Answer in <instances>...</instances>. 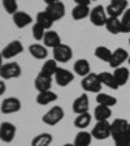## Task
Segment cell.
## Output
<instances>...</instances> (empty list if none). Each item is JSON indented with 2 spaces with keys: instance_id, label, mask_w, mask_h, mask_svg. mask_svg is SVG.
I'll return each instance as SVG.
<instances>
[{
  "instance_id": "cell-1",
  "label": "cell",
  "mask_w": 130,
  "mask_h": 146,
  "mask_svg": "<svg viewBox=\"0 0 130 146\" xmlns=\"http://www.w3.org/2000/svg\"><path fill=\"white\" fill-rule=\"evenodd\" d=\"M81 86L87 93H100V90L103 88V84L99 78V74L90 73V74H87L86 77L82 78Z\"/></svg>"
},
{
  "instance_id": "cell-2",
  "label": "cell",
  "mask_w": 130,
  "mask_h": 146,
  "mask_svg": "<svg viewBox=\"0 0 130 146\" xmlns=\"http://www.w3.org/2000/svg\"><path fill=\"white\" fill-rule=\"evenodd\" d=\"M22 69L18 65V63L11 61V63L3 64L0 67V77L3 80H12V78H18L21 76Z\"/></svg>"
},
{
  "instance_id": "cell-3",
  "label": "cell",
  "mask_w": 130,
  "mask_h": 146,
  "mask_svg": "<svg viewBox=\"0 0 130 146\" xmlns=\"http://www.w3.org/2000/svg\"><path fill=\"white\" fill-rule=\"evenodd\" d=\"M63 119H64V110L60 106H53L43 115L42 121L47 125L53 127V125L59 124Z\"/></svg>"
},
{
  "instance_id": "cell-4",
  "label": "cell",
  "mask_w": 130,
  "mask_h": 146,
  "mask_svg": "<svg viewBox=\"0 0 130 146\" xmlns=\"http://www.w3.org/2000/svg\"><path fill=\"white\" fill-rule=\"evenodd\" d=\"M90 21L94 26H106L107 20H108V15H107V11L104 9L103 5H96L91 9L90 12Z\"/></svg>"
},
{
  "instance_id": "cell-5",
  "label": "cell",
  "mask_w": 130,
  "mask_h": 146,
  "mask_svg": "<svg viewBox=\"0 0 130 146\" xmlns=\"http://www.w3.org/2000/svg\"><path fill=\"white\" fill-rule=\"evenodd\" d=\"M91 136H92V138L99 141L111 137V123H108V120L96 121V124L94 125L92 131H91Z\"/></svg>"
},
{
  "instance_id": "cell-6",
  "label": "cell",
  "mask_w": 130,
  "mask_h": 146,
  "mask_svg": "<svg viewBox=\"0 0 130 146\" xmlns=\"http://www.w3.org/2000/svg\"><path fill=\"white\" fill-rule=\"evenodd\" d=\"M127 9V0H111L106 11L108 17H120Z\"/></svg>"
},
{
  "instance_id": "cell-7",
  "label": "cell",
  "mask_w": 130,
  "mask_h": 146,
  "mask_svg": "<svg viewBox=\"0 0 130 146\" xmlns=\"http://www.w3.org/2000/svg\"><path fill=\"white\" fill-rule=\"evenodd\" d=\"M22 104L21 100L16 97H8L1 102V106H0V110L3 113H7V115H11V113H16L21 110Z\"/></svg>"
},
{
  "instance_id": "cell-8",
  "label": "cell",
  "mask_w": 130,
  "mask_h": 146,
  "mask_svg": "<svg viewBox=\"0 0 130 146\" xmlns=\"http://www.w3.org/2000/svg\"><path fill=\"white\" fill-rule=\"evenodd\" d=\"M73 56V50L70 46L61 43L56 48H53V59L57 63H68Z\"/></svg>"
},
{
  "instance_id": "cell-9",
  "label": "cell",
  "mask_w": 130,
  "mask_h": 146,
  "mask_svg": "<svg viewBox=\"0 0 130 146\" xmlns=\"http://www.w3.org/2000/svg\"><path fill=\"white\" fill-rule=\"evenodd\" d=\"M16 136V127L15 124L9 121H3L0 124V141L5 143L12 142Z\"/></svg>"
},
{
  "instance_id": "cell-10",
  "label": "cell",
  "mask_w": 130,
  "mask_h": 146,
  "mask_svg": "<svg viewBox=\"0 0 130 146\" xmlns=\"http://www.w3.org/2000/svg\"><path fill=\"white\" fill-rule=\"evenodd\" d=\"M126 60H129V54H127V51L125 48L120 47V48H116L115 51L112 52V58H111L108 64L111 68L116 69V68L121 67Z\"/></svg>"
},
{
  "instance_id": "cell-11",
  "label": "cell",
  "mask_w": 130,
  "mask_h": 146,
  "mask_svg": "<svg viewBox=\"0 0 130 146\" xmlns=\"http://www.w3.org/2000/svg\"><path fill=\"white\" fill-rule=\"evenodd\" d=\"M22 51H24L22 43L16 39V40H12L11 43H8V44L4 47L3 51H1V55H3L4 59H12V58H15V56H17V55H20Z\"/></svg>"
},
{
  "instance_id": "cell-12",
  "label": "cell",
  "mask_w": 130,
  "mask_h": 146,
  "mask_svg": "<svg viewBox=\"0 0 130 146\" xmlns=\"http://www.w3.org/2000/svg\"><path fill=\"white\" fill-rule=\"evenodd\" d=\"M46 12L51 16L53 21H59L65 16V5L63 1H57L53 4H48L46 8Z\"/></svg>"
},
{
  "instance_id": "cell-13",
  "label": "cell",
  "mask_w": 130,
  "mask_h": 146,
  "mask_svg": "<svg viewBox=\"0 0 130 146\" xmlns=\"http://www.w3.org/2000/svg\"><path fill=\"white\" fill-rule=\"evenodd\" d=\"M127 125H129V121L125 119H115L111 123V136H112L113 140L117 138L118 136H122V134L126 133Z\"/></svg>"
},
{
  "instance_id": "cell-14",
  "label": "cell",
  "mask_w": 130,
  "mask_h": 146,
  "mask_svg": "<svg viewBox=\"0 0 130 146\" xmlns=\"http://www.w3.org/2000/svg\"><path fill=\"white\" fill-rule=\"evenodd\" d=\"M55 81L57 84L59 86H68L70 82L74 80V76H73V73L70 70L65 69V68H59L55 73Z\"/></svg>"
},
{
  "instance_id": "cell-15",
  "label": "cell",
  "mask_w": 130,
  "mask_h": 146,
  "mask_svg": "<svg viewBox=\"0 0 130 146\" xmlns=\"http://www.w3.org/2000/svg\"><path fill=\"white\" fill-rule=\"evenodd\" d=\"M88 106H90V102H88V97L86 94H82L79 95L78 98L74 99L73 102V112L79 115V113H85V112H88Z\"/></svg>"
},
{
  "instance_id": "cell-16",
  "label": "cell",
  "mask_w": 130,
  "mask_h": 146,
  "mask_svg": "<svg viewBox=\"0 0 130 146\" xmlns=\"http://www.w3.org/2000/svg\"><path fill=\"white\" fill-rule=\"evenodd\" d=\"M34 85H35V89L38 90V93L48 91L51 90V86H52V77L46 76V74L39 72V74L36 76L35 81H34Z\"/></svg>"
},
{
  "instance_id": "cell-17",
  "label": "cell",
  "mask_w": 130,
  "mask_h": 146,
  "mask_svg": "<svg viewBox=\"0 0 130 146\" xmlns=\"http://www.w3.org/2000/svg\"><path fill=\"white\" fill-rule=\"evenodd\" d=\"M12 17H13V22H15V25L18 27V29H24V27L29 26V25L33 22L31 16L29 15V13L24 12V11H18V12H16Z\"/></svg>"
},
{
  "instance_id": "cell-18",
  "label": "cell",
  "mask_w": 130,
  "mask_h": 146,
  "mask_svg": "<svg viewBox=\"0 0 130 146\" xmlns=\"http://www.w3.org/2000/svg\"><path fill=\"white\" fill-rule=\"evenodd\" d=\"M43 43L48 48H56L57 46L61 44L60 35L55 30H47L44 34V38H43Z\"/></svg>"
},
{
  "instance_id": "cell-19",
  "label": "cell",
  "mask_w": 130,
  "mask_h": 146,
  "mask_svg": "<svg viewBox=\"0 0 130 146\" xmlns=\"http://www.w3.org/2000/svg\"><path fill=\"white\" fill-rule=\"evenodd\" d=\"M36 103L40 104V106H46V104H49L55 100H57V94L53 93L52 90L48 91H42V93H38L36 95Z\"/></svg>"
},
{
  "instance_id": "cell-20",
  "label": "cell",
  "mask_w": 130,
  "mask_h": 146,
  "mask_svg": "<svg viewBox=\"0 0 130 146\" xmlns=\"http://www.w3.org/2000/svg\"><path fill=\"white\" fill-rule=\"evenodd\" d=\"M74 72L81 77H86L87 74H90V70H91V67H90V63L88 60L86 59H78V60L74 63Z\"/></svg>"
},
{
  "instance_id": "cell-21",
  "label": "cell",
  "mask_w": 130,
  "mask_h": 146,
  "mask_svg": "<svg viewBox=\"0 0 130 146\" xmlns=\"http://www.w3.org/2000/svg\"><path fill=\"white\" fill-rule=\"evenodd\" d=\"M113 76H115V80L118 84V86H124V85H126L127 81H129L130 72H129V69L125 67H118L115 69Z\"/></svg>"
},
{
  "instance_id": "cell-22",
  "label": "cell",
  "mask_w": 130,
  "mask_h": 146,
  "mask_svg": "<svg viewBox=\"0 0 130 146\" xmlns=\"http://www.w3.org/2000/svg\"><path fill=\"white\" fill-rule=\"evenodd\" d=\"M29 52L36 60H42V59H46L47 55H48V51H47V47L42 44H38V43H34L29 47Z\"/></svg>"
},
{
  "instance_id": "cell-23",
  "label": "cell",
  "mask_w": 130,
  "mask_h": 146,
  "mask_svg": "<svg viewBox=\"0 0 130 146\" xmlns=\"http://www.w3.org/2000/svg\"><path fill=\"white\" fill-rule=\"evenodd\" d=\"M111 116H112V110H111V107L99 104V106H96V108H95V111H94V117L96 119V121H106Z\"/></svg>"
},
{
  "instance_id": "cell-24",
  "label": "cell",
  "mask_w": 130,
  "mask_h": 146,
  "mask_svg": "<svg viewBox=\"0 0 130 146\" xmlns=\"http://www.w3.org/2000/svg\"><path fill=\"white\" fill-rule=\"evenodd\" d=\"M99 78H100V81H102V84H103V85H106L107 88L112 89V90H117V89L120 88V86H118V84L116 82L113 73L102 72V73H99Z\"/></svg>"
},
{
  "instance_id": "cell-25",
  "label": "cell",
  "mask_w": 130,
  "mask_h": 146,
  "mask_svg": "<svg viewBox=\"0 0 130 146\" xmlns=\"http://www.w3.org/2000/svg\"><path fill=\"white\" fill-rule=\"evenodd\" d=\"M90 12L91 9L88 5H76L72 9V17L74 20H77V21H79V20H83V18L88 17Z\"/></svg>"
},
{
  "instance_id": "cell-26",
  "label": "cell",
  "mask_w": 130,
  "mask_h": 146,
  "mask_svg": "<svg viewBox=\"0 0 130 146\" xmlns=\"http://www.w3.org/2000/svg\"><path fill=\"white\" fill-rule=\"evenodd\" d=\"M91 115L88 112H85V113H79L77 115V117L74 119V127L78 128V129H82V131H85V128H87L88 125L91 124Z\"/></svg>"
},
{
  "instance_id": "cell-27",
  "label": "cell",
  "mask_w": 130,
  "mask_h": 146,
  "mask_svg": "<svg viewBox=\"0 0 130 146\" xmlns=\"http://www.w3.org/2000/svg\"><path fill=\"white\" fill-rule=\"evenodd\" d=\"M52 142V134L51 133H40L35 136L31 141V146H49Z\"/></svg>"
},
{
  "instance_id": "cell-28",
  "label": "cell",
  "mask_w": 130,
  "mask_h": 146,
  "mask_svg": "<svg viewBox=\"0 0 130 146\" xmlns=\"http://www.w3.org/2000/svg\"><path fill=\"white\" fill-rule=\"evenodd\" d=\"M91 141H92L91 133H88L86 131H81L77 133L76 138H74V145L76 146H90Z\"/></svg>"
},
{
  "instance_id": "cell-29",
  "label": "cell",
  "mask_w": 130,
  "mask_h": 146,
  "mask_svg": "<svg viewBox=\"0 0 130 146\" xmlns=\"http://www.w3.org/2000/svg\"><path fill=\"white\" fill-rule=\"evenodd\" d=\"M107 30L109 31L111 34H118V33H122V29H121V20H118L117 17H108L107 20V24H106Z\"/></svg>"
},
{
  "instance_id": "cell-30",
  "label": "cell",
  "mask_w": 130,
  "mask_h": 146,
  "mask_svg": "<svg viewBox=\"0 0 130 146\" xmlns=\"http://www.w3.org/2000/svg\"><path fill=\"white\" fill-rule=\"evenodd\" d=\"M36 22L39 25H42L46 30H51V27L55 21L51 18V16L44 11V12H38V15H36Z\"/></svg>"
},
{
  "instance_id": "cell-31",
  "label": "cell",
  "mask_w": 130,
  "mask_h": 146,
  "mask_svg": "<svg viewBox=\"0 0 130 146\" xmlns=\"http://www.w3.org/2000/svg\"><path fill=\"white\" fill-rule=\"evenodd\" d=\"M59 69L57 67V61L55 60V59H49V60H47L44 64H43L42 69H40V73H43V74H46V76H55V73H56V70Z\"/></svg>"
},
{
  "instance_id": "cell-32",
  "label": "cell",
  "mask_w": 130,
  "mask_h": 146,
  "mask_svg": "<svg viewBox=\"0 0 130 146\" xmlns=\"http://www.w3.org/2000/svg\"><path fill=\"white\" fill-rule=\"evenodd\" d=\"M112 52L113 51H111L106 46H98L96 48H95V56H96L99 60L109 63L111 58H112Z\"/></svg>"
},
{
  "instance_id": "cell-33",
  "label": "cell",
  "mask_w": 130,
  "mask_h": 146,
  "mask_svg": "<svg viewBox=\"0 0 130 146\" xmlns=\"http://www.w3.org/2000/svg\"><path fill=\"white\" fill-rule=\"evenodd\" d=\"M96 102L98 104H102V106H107V107H113L117 103V99L115 97L109 94H104V93H99L96 97Z\"/></svg>"
},
{
  "instance_id": "cell-34",
  "label": "cell",
  "mask_w": 130,
  "mask_h": 146,
  "mask_svg": "<svg viewBox=\"0 0 130 146\" xmlns=\"http://www.w3.org/2000/svg\"><path fill=\"white\" fill-rule=\"evenodd\" d=\"M31 31H33V36L35 40H43V38H44V34H46V29L42 26V25H39L38 22H35V24L33 25V29H31Z\"/></svg>"
},
{
  "instance_id": "cell-35",
  "label": "cell",
  "mask_w": 130,
  "mask_h": 146,
  "mask_svg": "<svg viewBox=\"0 0 130 146\" xmlns=\"http://www.w3.org/2000/svg\"><path fill=\"white\" fill-rule=\"evenodd\" d=\"M3 7L5 9V12L9 15H15L16 12H18V4L17 0H3Z\"/></svg>"
},
{
  "instance_id": "cell-36",
  "label": "cell",
  "mask_w": 130,
  "mask_h": 146,
  "mask_svg": "<svg viewBox=\"0 0 130 146\" xmlns=\"http://www.w3.org/2000/svg\"><path fill=\"white\" fill-rule=\"evenodd\" d=\"M121 29L122 33H130V8H127L121 16Z\"/></svg>"
},
{
  "instance_id": "cell-37",
  "label": "cell",
  "mask_w": 130,
  "mask_h": 146,
  "mask_svg": "<svg viewBox=\"0 0 130 146\" xmlns=\"http://www.w3.org/2000/svg\"><path fill=\"white\" fill-rule=\"evenodd\" d=\"M115 145L116 146H127L130 143V140L129 137H127V134H122V136H118L117 138H115Z\"/></svg>"
},
{
  "instance_id": "cell-38",
  "label": "cell",
  "mask_w": 130,
  "mask_h": 146,
  "mask_svg": "<svg viewBox=\"0 0 130 146\" xmlns=\"http://www.w3.org/2000/svg\"><path fill=\"white\" fill-rule=\"evenodd\" d=\"M74 3L77 5H90L91 0H74Z\"/></svg>"
},
{
  "instance_id": "cell-39",
  "label": "cell",
  "mask_w": 130,
  "mask_h": 146,
  "mask_svg": "<svg viewBox=\"0 0 130 146\" xmlns=\"http://www.w3.org/2000/svg\"><path fill=\"white\" fill-rule=\"evenodd\" d=\"M7 88H5V84H4V81H0V95H3L4 93H5Z\"/></svg>"
},
{
  "instance_id": "cell-40",
  "label": "cell",
  "mask_w": 130,
  "mask_h": 146,
  "mask_svg": "<svg viewBox=\"0 0 130 146\" xmlns=\"http://www.w3.org/2000/svg\"><path fill=\"white\" fill-rule=\"evenodd\" d=\"M43 1H44V3L47 4V5H48V4H53V3H57V1H61V0H43Z\"/></svg>"
},
{
  "instance_id": "cell-41",
  "label": "cell",
  "mask_w": 130,
  "mask_h": 146,
  "mask_svg": "<svg viewBox=\"0 0 130 146\" xmlns=\"http://www.w3.org/2000/svg\"><path fill=\"white\" fill-rule=\"evenodd\" d=\"M126 134H127V137H129V140H130V123H129V125H127V129H126Z\"/></svg>"
},
{
  "instance_id": "cell-42",
  "label": "cell",
  "mask_w": 130,
  "mask_h": 146,
  "mask_svg": "<svg viewBox=\"0 0 130 146\" xmlns=\"http://www.w3.org/2000/svg\"><path fill=\"white\" fill-rule=\"evenodd\" d=\"M3 55H1V52H0V67H1V65H3Z\"/></svg>"
},
{
  "instance_id": "cell-43",
  "label": "cell",
  "mask_w": 130,
  "mask_h": 146,
  "mask_svg": "<svg viewBox=\"0 0 130 146\" xmlns=\"http://www.w3.org/2000/svg\"><path fill=\"white\" fill-rule=\"evenodd\" d=\"M63 146H76V145H74V143H64Z\"/></svg>"
},
{
  "instance_id": "cell-44",
  "label": "cell",
  "mask_w": 130,
  "mask_h": 146,
  "mask_svg": "<svg viewBox=\"0 0 130 146\" xmlns=\"http://www.w3.org/2000/svg\"><path fill=\"white\" fill-rule=\"evenodd\" d=\"M129 64H130V56H129Z\"/></svg>"
},
{
  "instance_id": "cell-45",
  "label": "cell",
  "mask_w": 130,
  "mask_h": 146,
  "mask_svg": "<svg viewBox=\"0 0 130 146\" xmlns=\"http://www.w3.org/2000/svg\"><path fill=\"white\" fill-rule=\"evenodd\" d=\"M129 44H130V38H129Z\"/></svg>"
},
{
  "instance_id": "cell-46",
  "label": "cell",
  "mask_w": 130,
  "mask_h": 146,
  "mask_svg": "<svg viewBox=\"0 0 130 146\" xmlns=\"http://www.w3.org/2000/svg\"><path fill=\"white\" fill-rule=\"evenodd\" d=\"M91 1H95V0H91Z\"/></svg>"
},
{
  "instance_id": "cell-47",
  "label": "cell",
  "mask_w": 130,
  "mask_h": 146,
  "mask_svg": "<svg viewBox=\"0 0 130 146\" xmlns=\"http://www.w3.org/2000/svg\"><path fill=\"white\" fill-rule=\"evenodd\" d=\"M127 146H130V143H129V145H127Z\"/></svg>"
}]
</instances>
